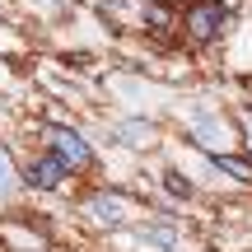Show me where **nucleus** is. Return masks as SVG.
<instances>
[{
    "instance_id": "1",
    "label": "nucleus",
    "mask_w": 252,
    "mask_h": 252,
    "mask_svg": "<svg viewBox=\"0 0 252 252\" xmlns=\"http://www.w3.org/2000/svg\"><path fill=\"white\" fill-rule=\"evenodd\" d=\"M47 150H52L70 173H75V168H89V163H94V145L84 140L75 126H47Z\"/></svg>"
},
{
    "instance_id": "2",
    "label": "nucleus",
    "mask_w": 252,
    "mask_h": 252,
    "mask_svg": "<svg viewBox=\"0 0 252 252\" xmlns=\"http://www.w3.org/2000/svg\"><path fill=\"white\" fill-rule=\"evenodd\" d=\"M224 19H229L224 0H196V5H187V14H182V28H187L191 42H210V37L224 28Z\"/></svg>"
},
{
    "instance_id": "3",
    "label": "nucleus",
    "mask_w": 252,
    "mask_h": 252,
    "mask_svg": "<svg viewBox=\"0 0 252 252\" xmlns=\"http://www.w3.org/2000/svg\"><path fill=\"white\" fill-rule=\"evenodd\" d=\"M65 173H70V168H65V163L56 159L52 150H47L42 159H33V163H28V187H37V191H56Z\"/></svg>"
},
{
    "instance_id": "4",
    "label": "nucleus",
    "mask_w": 252,
    "mask_h": 252,
    "mask_svg": "<svg viewBox=\"0 0 252 252\" xmlns=\"http://www.w3.org/2000/svg\"><path fill=\"white\" fill-rule=\"evenodd\" d=\"M89 215H94V224H103V229H117L126 220L117 196H89Z\"/></svg>"
},
{
    "instance_id": "5",
    "label": "nucleus",
    "mask_w": 252,
    "mask_h": 252,
    "mask_svg": "<svg viewBox=\"0 0 252 252\" xmlns=\"http://www.w3.org/2000/svg\"><path fill=\"white\" fill-rule=\"evenodd\" d=\"M145 24H150L154 33H168V28L178 24V9H173L168 0H154V5H145Z\"/></svg>"
},
{
    "instance_id": "6",
    "label": "nucleus",
    "mask_w": 252,
    "mask_h": 252,
    "mask_svg": "<svg viewBox=\"0 0 252 252\" xmlns=\"http://www.w3.org/2000/svg\"><path fill=\"white\" fill-rule=\"evenodd\" d=\"M117 135H122L126 145H135V150H145V145L154 140V126H150V122H122Z\"/></svg>"
},
{
    "instance_id": "7",
    "label": "nucleus",
    "mask_w": 252,
    "mask_h": 252,
    "mask_svg": "<svg viewBox=\"0 0 252 252\" xmlns=\"http://www.w3.org/2000/svg\"><path fill=\"white\" fill-rule=\"evenodd\" d=\"M215 168H220V173H229L234 182H252V163H248V159H238V154H215Z\"/></svg>"
},
{
    "instance_id": "8",
    "label": "nucleus",
    "mask_w": 252,
    "mask_h": 252,
    "mask_svg": "<svg viewBox=\"0 0 252 252\" xmlns=\"http://www.w3.org/2000/svg\"><path fill=\"white\" fill-rule=\"evenodd\" d=\"M163 191H168V196H178V201H187V196H191V182L173 168V173H163Z\"/></svg>"
},
{
    "instance_id": "9",
    "label": "nucleus",
    "mask_w": 252,
    "mask_h": 252,
    "mask_svg": "<svg viewBox=\"0 0 252 252\" xmlns=\"http://www.w3.org/2000/svg\"><path fill=\"white\" fill-rule=\"evenodd\" d=\"M215 140H220V122L215 117H196V145H206V150H210Z\"/></svg>"
},
{
    "instance_id": "10",
    "label": "nucleus",
    "mask_w": 252,
    "mask_h": 252,
    "mask_svg": "<svg viewBox=\"0 0 252 252\" xmlns=\"http://www.w3.org/2000/svg\"><path fill=\"white\" fill-rule=\"evenodd\" d=\"M140 238H150V243H159V248H178V234H173V229H140Z\"/></svg>"
},
{
    "instance_id": "11",
    "label": "nucleus",
    "mask_w": 252,
    "mask_h": 252,
    "mask_svg": "<svg viewBox=\"0 0 252 252\" xmlns=\"http://www.w3.org/2000/svg\"><path fill=\"white\" fill-rule=\"evenodd\" d=\"M14 187V168H9V159H5V150H0V196Z\"/></svg>"
},
{
    "instance_id": "12",
    "label": "nucleus",
    "mask_w": 252,
    "mask_h": 252,
    "mask_svg": "<svg viewBox=\"0 0 252 252\" xmlns=\"http://www.w3.org/2000/svg\"><path fill=\"white\" fill-rule=\"evenodd\" d=\"M248 135H252V117H248Z\"/></svg>"
}]
</instances>
